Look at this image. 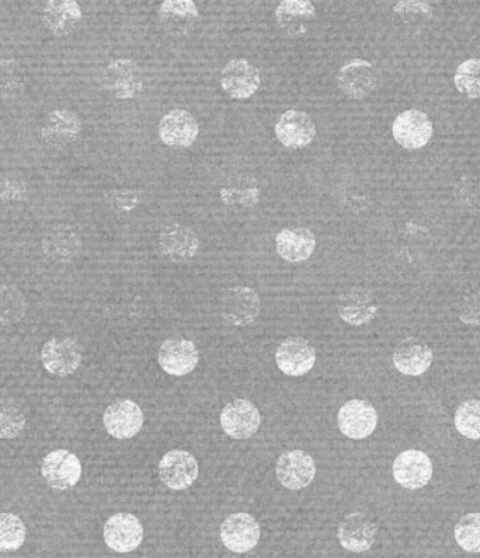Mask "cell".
<instances>
[{"label":"cell","mask_w":480,"mask_h":558,"mask_svg":"<svg viewBox=\"0 0 480 558\" xmlns=\"http://www.w3.org/2000/svg\"><path fill=\"white\" fill-rule=\"evenodd\" d=\"M395 141L409 151L423 148L433 136V122L420 110L403 111L392 125Z\"/></svg>","instance_id":"cell-5"},{"label":"cell","mask_w":480,"mask_h":558,"mask_svg":"<svg viewBox=\"0 0 480 558\" xmlns=\"http://www.w3.org/2000/svg\"><path fill=\"white\" fill-rule=\"evenodd\" d=\"M103 423L111 437L130 439L141 431L144 413L134 401L117 400L104 411Z\"/></svg>","instance_id":"cell-16"},{"label":"cell","mask_w":480,"mask_h":558,"mask_svg":"<svg viewBox=\"0 0 480 558\" xmlns=\"http://www.w3.org/2000/svg\"><path fill=\"white\" fill-rule=\"evenodd\" d=\"M26 298L19 288L13 285H5L0 288V324L17 323L26 315Z\"/></svg>","instance_id":"cell-31"},{"label":"cell","mask_w":480,"mask_h":558,"mask_svg":"<svg viewBox=\"0 0 480 558\" xmlns=\"http://www.w3.org/2000/svg\"><path fill=\"white\" fill-rule=\"evenodd\" d=\"M276 362L285 375L302 376L315 366L316 351L305 338L290 337L277 348Z\"/></svg>","instance_id":"cell-18"},{"label":"cell","mask_w":480,"mask_h":558,"mask_svg":"<svg viewBox=\"0 0 480 558\" xmlns=\"http://www.w3.org/2000/svg\"><path fill=\"white\" fill-rule=\"evenodd\" d=\"M26 525L19 516L3 512L0 514V551H16L26 540Z\"/></svg>","instance_id":"cell-32"},{"label":"cell","mask_w":480,"mask_h":558,"mask_svg":"<svg viewBox=\"0 0 480 558\" xmlns=\"http://www.w3.org/2000/svg\"><path fill=\"white\" fill-rule=\"evenodd\" d=\"M392 472L400 486L408 490H419L431 480L433 463L423 451L409 449L395 459Z\"/></svg>","instance_id":"cell-9"},{"label":"cell","mask_w":480,"mask_h":558,"mask_svg":"<svg viewBox=\"0 0 480 558\" xmlns=\"http://www.w3.org/2000/svg\"><path fill=\"white\" fill-rule=\"evenodd\" d=\"M316 17V9L308 0H284L276 9L280 29L290 37H302Z\"/></svg>","instance_id":"cell-25"},{"label":"cell","mask_w":480,"mask_h":558,"mask_svg":"<svg viewBox=\"0 0 480 558\" xmlns=\"http://www.w3.org/2000/svg\"><path fill=\"white\" fill-rule=\"evenodd\" d=\"M221 195V200L226 205H231V207H255L257 202L260 200V190L256 187L249 188H222L219 191Z\"/></svg>","instance_id":"cell-36"},{"label":"cell","mask_w":480,"mask_h":558,"mask_svg":"<svg viewBox=\"0 0 480 558\" xmlns=\"http://www.w3.org/2000/svg\"><path fill=\"white\" fill-rule=\"evenodd\" d=\"M455 427L465 438L480 439V400L465 401L458 407Z\"/></svg>","instance_id":"cell-33"},{"label":"cell","mask_w":480,"mask_h":558,"mask_svg":"<svg viewBox=\"0 0 480 558\" xmlns=\"http://www.w3.org/2000/svg\"><path fill=\"white\" fill-rule=\"evenodd\" d=\"M221 539L226 549L233 553H248L260 540V526L252 515H229L221 525Z\"/></svg>","instance_id":"cell-10"},{"label":"cell","mask_w":480,"mask_h":558,"mask_svg":"<svg viewBox=\"0 0 480 558\" xmlns=\"http://www.w3.org/2000/svg\"><path fill=\"white\" fill-rule=\"evenodd\" d=\"M159 477L162 483L172 490H186L196 483L197 460L190 452L180 451V449L170 451L160 460Z\"/></svg>","instance_id":"cell-12"},{"label":"cell","mask_w":480,"mask_h":558,"mask_svg":"<svg viewBox=\"0 0 480 558\" xmlns=\"http://www.w3.org/2000/svg\"><path fill=\"white\" fill-rule=\"evenodd\" d=\"M27 186L16 177H0V204L23 201L26 198Z\"/></svg>","instance_id":"cell-39"},{"label":"cell","mask_w":480,"mask_h":558,"mask_svg":"<svg viewBox=\"0 0 480 558\" xmlns=\"http://www.w3.org/2000/svg\"><path fill=\"white\" fill-rule=\"evenodd\" d=\"M219 82L229 97L235 100H246L259 90L262 79H260L259 69L246 59H233L222 69Z\"/></svg>","instance_id":"cell-7"},{"label":"cell","mask_w":480,"mask_h":558,"mask_svg":"<svg viewBox=\"0 0 480 558\" xmlns=\"http://www.w3.org/2000/svg\"><path fill=\"white\" fill-rule=\"evenodd\" d=\"M104 542L117 553H131L137 550L144 540V526L137 516L116 514L107 519L104 525Z\"/></svg>","instance_id":"cell-6"},{"label":"cell","mask_w":480,"mask_h":558,"mask_svg":"<svg viewBox=\"0 0 480 558\" xmlns=\"http://www.w3.org/2000/svg\"><path fill=\"white\" fill-rule=\"evenodd\" d=\"M337 310L344 322L351 326H364L377 315L378 305L368 289L351 287L340 295Z\"/></svg>","instance_id":"cell-22"},{"label":"cell","mask_w":480,"mask_h":558,"mask_svg":"<svg viewBox=\"0 0 480 558\" xmlns=\"http://www.w3.org/2000/svg\"><path fill=\"white\" fill-rule=\"evenodd\" d=\"M337 424L347 438H368L377 428V410L368 401H347L337 414Z\"/></svg>","instance_id":"cell-14"},{"label":"cell","mask_w":480,"mask_h":558,"mask_svg":"<svg viewBox=\"0 0 480 558\" xmlns=\"http://www.w3.org/2000/svg\"><path fill=\"white\" fill-rule=\"evenodd\" d=\"M276 247L285 261L304 263L316 249V237L309 229H283L276 236Z\"/></svg>","instance_id":"cell-26"},{"label":"cell","mask_w":480,"mask_h":558,"mask_svg":"<svg viewBox=\"0 0 480 558\" xmlns=\"http://www.w3.org/2000/svg\"><path fill=\"white\" fill-rule=\"evenodd\" d=\"M82 250V239L78 230L72 226L59 223L47 230L43 237V251L45 256L55 263H71Z\"/></svg>","instance_id":"cell-23"},{"label":"cell","mask_w":480,"mask_h":558,"mask_svg":"<svg viewBox=\"0 0 480 558\" xmlns=\"http://www.w3.org/2000/svg\"><path fill=\"white\" fill-rule=\"evenodd\" d=\"M455 86L458 92L468 99L480 97V59L473 58L459 65L455 73Z\"/></svg>","instance_id":"cell-34"},{"label":"cell","mask_w":480,"mask_h":558,"mask_svg":"<svg viewBox=\"0 0 480 558\" xmlns=\"http://www.w3.org/2000/svg\"><path fill=\"white\" fill-rule=\"evenodd\" d=\"M276 474L277 479L288 490H302L315 479V460L301 449L285 452L277 460Z\"/></svg>","instance_id":"cell-11"},{"label":"cell","mask_w":480,"mask_h":558,"mask_svg":"<svg viewBox=\"0 0 480 558\" xmlns=\"http://www.w3.org/2000/svg\"><path fill=\"white\" fill-rule=\"evenodd\" d=\"M41 361L51 375L64 378L78 371L82 362V348L71 337L51 338L41 350Z\"/></svg>","instance_id":"cell-3"},{"label":"cell","mask_w":480,"mask_h":558,"mask_svg":"<svg viewBox=\"0 0 480 558\" xmlns=\"http://www.w3.org/2000/svg\"><path fill=\"white\" fill-rule=\"evenodd\" d=\"M103 85L117 99H134L144 90V72L132 59H116L104 69Z\"/></svg>","instance_id":"cell-1"},{"label":"cell","mask_w":480,"mask_h":558,"mask_svg":"<svg viewBox=\"0 0 480 558\" xmlns=\"http://www.w3.org/2000/svg\"><path fill=\"white\" fill-rule=\"evenodd\" d=\"M107 202L114 211L130 212L138 207L141 202V195L138 191L128 190V188H118L107 194Z\"/></svg>","instance_id":"cell-38"},{"label":"cell","mask_w":480,"mask_h":558,"mask_svg":"<svg viewBox=\"0 0 480 558\" xmlns=\"http://www.w3.org/2000/svg\"><path fill=\"white\" fill-rule=\"evenodd\" d=\"M159 247L163 256L173 263H186L196 256L200 240L189 226L169 223L160 230Z\"/></svg>","instance_id":"cell-15"},{"label":"cell","mask_w":480,"mask_h":558,"mask_svg":"<svg viewBox=\"0 0 480 558\" xmlns=\"http://www.w3.org/2000/svg\"><path fill=\"white\" fill-rule=\"evenodd\" d=\"M160 23L175 36L190 33L198 20L196 3L191 0H166L160 5Z\"/></svg>","instance_id":"cell-27"},{"label":"cell","mask_w":480,"mask_h":558,"mask_svg":"<svg viewBox=\"0 0 480 558\" xmlns=\"http://www.w3.org/2000/svg\"><path fill=\"white\" fill-rule=\"evenodd\" d=\"M23 407L13 399L0 400V439H15L26 427Z\"/></svg>","instance_id":"cell-30"},{"label":"cell","mask_w":480,"mask_h":558,"mask_svg":"<svg viewBox=\"0 0 480 558\" xmlns=\"http://www.w3.org/2000/svg\"><path fill=\"white\" fill-rule=\"evenodd\" d=\"M458 204L469 209L480 208V180L464 179L457 187Z\"/></svg>","instance_id":"cell-40"},{"label":"cell","mask_w":480,"mask_h":558,"mask_svg":"<svg viewBox=\"0 0 480 558\" xmlns=\"http://www.w3.org/2000/svg\"><path fill=\"white\" fill-rule=\"evenodd\" d=\"M262 417L252 401L235 400L221 413V427L233 439H249L259 431Z\"/></svg>","instance_id":"cell-8"},{"label":"cell","mask_w":480,"mask_h":558,"mask_svg":"<svg viewBox=\"0 0 480 558\" xmlns=\"http://www.w3.org/2000/svg\"><path fill=\"white\" fill-rule=\"evenodd\" d=\"M82 132V121L71 110L51 111L45 118L43 136L52 145L71 144Z\"/></svg>","instance_id":"cell-29"},{"label":"cell","mask_w":480,"mask_h":558,"mask_svg":"<svg viewBox=\"0 0 480 558\" xmlns=\"http://www.w3.org/2000/svg\"><path fill=\"white\" fill-rule=\"evenodd\" d=\"M276 135L285 148H306L315 139L316 125L304 111L288 110L276 124Z\"/></svg>","instance_id":"cell-19"},{"label":"cell","mask_w":480,"mask_h":558,"mask_svg":"<svg viewBox=\"0 0 480 558\" xmlns=\"http://www.w3.org/2000/svg\"><path fill=\"white\" fill-rule=\"evenodd\" d=\"M392 361L395 368L403 375L420 376L429 371L433 362V350L423 341L408 338L396 345Z\"/></svg>","instance_id":"cell-24"},{"label":"cell","mask_w":480,"mask_h":558,"mask_svg":"<svg viewBox=\"0 0 480 558\" xmlns=\"http://www.w3.org/2000/svg\"><path fill=\"white\" fill-rule=\"evenodd\" d=\"M80 20H82V10L75 0H50L45 3L43 22L55 36H68L75 30Z\"/></svg>","instance_id":"cell-28"},{"label":"cell","mask_w":480,"mask_h":558,"mask_svg":"<svg viewBox=\"0 0 480 558\" xmlns=\"http://www.w3.org/2000/svg\"><path fill=\"white\" fill-rule=\"evenodd\" d=\"M41 474L48 486L54 490L65 491L79 483L82 465L75 453L58 449L45 456Z\"/></svg>","instance_id":"cell-4"},{"label":"cell","mask_w":480,"mask_h":558,"mask_svg":"<svg viewBox=\"0 0 480 558\" xmlns=\"http://www.w3.org/2000/svg\"><path fill=\"white\" fill-rule=\"evenodd\" d=\"M196 118L186 110H173L162 118L159 124V136L163 144L173 148H189L198 138Z\"/></svg>","instance_id":"cell-21"},{"label":"cell","mask_w":480,"mask_h":558,"mask_svg":"<svg viewBox=\"0 0 480 558\" xmlns=\"http://www.w3.org/2000/svg\"><path fill=\"white\" fill-rule=\"evenodd\" d=\"M395 13L398 15H409V13H415V15L423 16L424 19H430L433 15V10H431L429 3L424 2H399L395 6Z\"/></svg>","instance_id":"cell-41"},{"label":"cell","mask_w":480,"mask_h":558,"mask_svg":"<svg viewBox=\"0 0 480 558\" xmlns=\"http://www.w3.org/2000/svg\"><path fill=\"white\" fill-rule=\"evenodd\" d=\"M158 359L163 371L169 375L184 376L196 369L200 355L193 341L173 338L162 344Z\"/></svg>","instance_id":"cell-20"},{"label":"cell","mask_w":480,"mask_h":558,"mask_svg":"<svg viewBox=\"0 0 480 558\" xmlns=\"http://www.w3.org/2000/svg\"><path fill=\"white\" fill-rule=\"evenodd\" d=\"M458 316L469 326H480V289H472L462 296Z\"/></svg>","instance_id":"cell-37"},{"label":"cell","mask_w":480,"mask_h":558,"mask_svg":"<svg viewBox=\"0 0 480 558\" xmlns=\"http://www.w3.org/2000/svg\"><path fill=\"white\" fill-rule=\"evenodd\" d=\"M377 523L368 518L363 512H353L344 516L337 529V539L343 549L351 553H364L370 550L377 537Z\"/></svg>","instance_id":"cell-17"},{"label":"cell","mask_w":480,"mask_h":558,"mask_svg":"<svg viewBox=\"0 0 480 558\" xmlns=\"http://www.w3.org/2000/svg\"><path fill=\"white\" fill-rule=\"evenodd\" d=\"M262 312L259 295L248 287H235L225 292L221 302V313L226 323L246 327L255 323Z\"/></svg>","instance_id":"cell-2"},{"label":"cell","mask_w":480,"mask_h":558,"mask_svg":"<svg viewBox=\"0 0 480 558\" xmlns=\"http://www.w3.org/2000/svg\"><path fill=\"white\" fill-rule=\"evenodd\" d=\"M377 72L374 66L364 59H353L340 68L337 85L347 97L364 100L377 89Z\"/></svg>","instance_id":"cell-13"},{"label":"cell","mask_w":480,"mask_h":558,"mask_svg":"<svg viewBox=\"0 0 480 558\" xmlns=\"http://www.w3.org/2000/svg\"><path fill=\"white\" fill-rule=\"evenodd\" d=\"M455 540L462 550L480 553V514L462 516L455 526Z\"/></svg>","instance_id":"cell-35"}]
</instances>
